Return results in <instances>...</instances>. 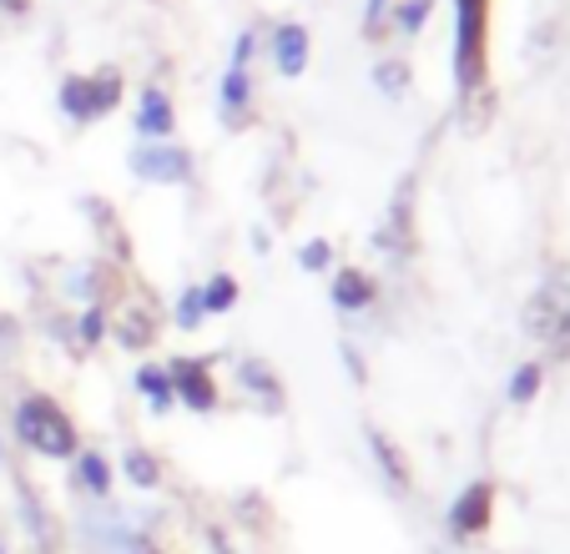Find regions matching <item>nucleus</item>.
<instances>
[{
	"mask_svg": "<svg viewBox=\"0 0 570 554\" xmlns=\"http://www.w3.org/2000/svg\"><path fill=\"white\" fill-rule=\"evenodd\" d=\"M111 479H117V474H111V458L101 454V448H81V454H76V489L87 494V499L107 504L111 499Z\"/></svg>",
	"mask_w": 570,
	"mask_h": 554,
	"instance_id": "15",
	"label": "nucleus"
},
{
	"mask_svg": "<svg viewBox=\"0 0 570 554\" xmlns=\"http://www.w3.org/2000/svg\"><path fill=\"white\" fill-rule=\"evenodd\" d=\"M410 202H414V181H404V187H399L394 212H389V227H379V247H389L394 257H410V247H414V212H410Z\"/></svg>",
	"mask_w": 570,
	"mask_h": 554,
	"instance_id": "14",
	"label": "nucleus"
},
{
	"mask_svg": "<svg viewBox=\"0 0 570 554\" xmlns=\"http://www.w3.org/2000/svg\"><path fill=\"white\" fill-rule=\"evenodd\" d=\"M11 428L21 438V448L41 458H76L81 454V434H76L71 414L56 404L51 394H26L21 404L11 408Z\"/></svg>",
	"mask_w": 570,
	"mask_h": 554,
	"instance_id": "2",
	"label": "nucleus"
},
{
	"mask_svg": "<svg viewBox=\"0 0 570 554\" xmlns=\"http://www.w3.org/2000/svg\"><path fill=\"white\" fill-rule=\"evenodd\" d=\"M328 298H334L338 313H364V308H374L379 283H374V273H364V267H338Z\"/></svg>",
	"mask_w": 570,
	"mask_h": 554,
	"instance_id": "13",
	"label": "nucleus"
},
{
	"mask_svg": "<svg viewBox=\"0 0 570 554\" xmlns=\"http://www.w3.org/2000/svg\"><path fill=\"white\" fill-rule=\"evenodd\" d=\"M338 353H344V363H348V378H354V384H368V363L358 358V348H354V343H344V348H338Z\"/></svg>",
	"mask_w": 570,
	"mask_h": 554,
	"instance_id": "30",
	"label": "nucleus"
},
{
	"mask_svg": "<svg viewBox=\"0 0 570 554\" xmlns=\"http://www.w3.org/2000/svg\"><path fill=\"white\" fill-rule=\"evenodd\" d=\"M157 338V323H151V313H127V318L117 323V343L121 348H147V343Z\"/></svg>",
	"mask_w": 570,
	"mask_h": 554,
	"instance_id": "25",
	"label": "nucleus"
},
{
	"mask_svg": "<svg viewBox=\"0 0 570 554\" xmlns=\"http://www.w3.org/2000/svg\"><path fill=\"white\" fill-rule=\"evenodd\" d=\"M308 51H313V36L303 21H278L273 26V71L283 81H298L308 71Z\"/></svg>",
	"mask_w": 570,
	"mask_h": 554,
	"instance_id": "8",
	"label": "nucleus"
},
{
	"mask_svg": "<svg viewBox=\"0 0 570 554\" xmlns=\"http://www.w3.org/2000/svg\"><path fill=\"white\" fill-rule=\"evenodd\" d=\"M131 177L137 181H157V187H183L193 177V151L177 141H137L127 157Z\"/></svg>",
	"mask_w": 570,
	"mask_h": 554,
	"instance_id": "4",
	"label": "nucleus"
},
{
	"mask_svg": "<svg viewBox=\"0 0 570 554\" xmlns=\"http://www.w3.org/2000/svg\"><path fill=\"white\" fill-rule=\"evenodd\" d=\"M61 298H76V303H107L111 298V267L87 257V263H71L61 277Z\"/></svg>",
	"mask_w": 570,
	"mask_h": 554,
	"instance_id": "12",
	"label": "nucleus"
},
{
	"mask_svg": "<svg viewBox=\"0 0 570 554\" xmlns=\"http://www.w3.org/2000/svg\"><path fill=\"white\" fill-rule=\"evenodd\" d=\"M131 384H137V394L147 398L151 414H157V418H161V414H173L177 398H173V378H167V368H161V363H141L137 374H131Z\"/></svg>",
	"mask_w": 570,
	"mask_h": 554,
	"instance_id": "17",
	"label": "nucleus"
},
{
	"mask_svg": "<svg viewBox=\"0 0 570 554\" xmlns=\"http://www.w3.org/2000/svg\"><path fill=\"white\" fill-rule=\"evenodd\" d=\"M167 378H173V398H183V408H193V414H213L223 404V388L213 378V358H173Z\"/></svg>",
	"mask_w": 570,
	"mask_h": 554,
	"instance_id": "5",
	"label": "nucleus"
},
{
	"mask_svg": "<svg viewBox=\"0 0 570 554\" xmlns=\"http://www.w3.org/2000/svg\"><path fill=\"white\" fill-rule=\"evenodd\" d=\"M430 16H434V0H399V6H394L399 36H420L424 26H430Z\"/></svg>",
	"mask_w": 570,
	"mask_h": 554,
	"instance_id": "26",
	"label": "nucleus"
},
{
	"mask_svg": "<svg viewBox=\"0 0 570 554\" xmlns=\"http://www.w3.org/2000/svg\"><path fill=\"white\" fill-rule=\"evenodd\" d=\"M389 11H394V0H368V6H364V36H368V41L384 31V16Z\"/></svg>",
	"mask_w": 570,
	"mask_h": 554,
	"instance_id": "29",
	"label": "nucleus"
},
{
	"mask_svg": "<svg viewBox=\"0 0 570 554\" xmlns=\"http://www.w3.org/2000/svg\"><path fill=\"white\" fill-rule=\"evenodd\" d=\"M151 554H161V550H151Z\"/></svg>",
	"mask_w": 570,
	"mask_h": 554,
	"instance_id": "34",
	"label": "nucleus"
},
{
	"mask_svg": "<svg viewBox=\"0 0 570 554\" xmlns=\"http://www.w3.org/2000/svg\"><path fill=\"white\" fill-rule=\"evenodd\" d=\"M56 107L71 127H91L97 121V101H91V76H66L61 91H56Z\"/></svg>",
	"mask_w": 570,
	"mask_h": 554,
	"instance_id": "16",
	"label": "nucleus"
},
{
	"mask_svg": "<svg viewBox=\"0 0 570 554\" xmlns=\"http://www.w3.org/2000/svg\"><path fill=\"white\" fill-rule=\"evenodd\" d=\"M410 81H414V71H410V61H399V56H389V61L374 66V86L384 91V97H394V101L410 91Z\"/></svg>",
	"mask_w": 570,
	"mask_h": 554,
	"instance_id": "24",
	"label": "nucleus"
},
{
	"mask_svg": "<svg viewBox=\"0 0 570 554\" xmlns=\"http://www.w3.org/2000/svg\"><path fill=\"white\" fill-rule=\"evenodd\" d=\"M444 524H450L454 540H474V534H484L490 524H495V484H490V479L464 484V489L454 494Z\"/></svg>",
	"mask_w": 570,
	"mask_h": 554,
	"instance_id": "6",
	"label": "nucleus"
},
{
	"mask_svg": "<svg viewBox=\"0 0 570 554\" xmlns=\"http://www.w3.org/2000/svg\"><path fill=\"white\" fill-rule=\"evenodd\" d=\"M121 474H127V484L137 494H151L161 484V458L151 454V448H127V454H121Z\"/></svg>",
	"mask_w": 570,
	"mask_h": 554,
	"instance_id": "18",
	"label": "nucleus"
},
{
	"mask_svg": "<svg viewBox=\"0 0 570 554\" xmlns=\"http://www.w3.org/2000/svg\"><path fill=\"white\" fill-rule=\"evenodd\" d=\"M540 388H546V363H520L515 378H510V388H505V398L515 408H530L540 398Z\"/></svg>",
	"mask_w": 570,
	"mask_h": 554,
	"instance_id": "21",
	"label": "nucleus"
},
{
	"mask_svg": "<svg viewBox=\"0 0 570 554\" xmlns=\"http://www.w3.org/2000/svg\"><path fill=\"white\" fill-rule=\"evenodd\" d=\"M16 510H21V520H26V530H31L36 544H51V514H46V504L36 499V489L26 479L16 484Z\"/></svg>",
	"mask_w": 570,
	"mask_h": 554,
	"instance_id": "19",
	"label": "nucleus"
},
{
	"mask_svg": "<svg viewBox=\"0 0 570 554\" xmlns=\"http://www.w3.org/2000/svg\"><path fill=\"white\" fill-rule=\"evenodd\" d=\"M121 91H127V81H121L117 66H101V71H91V101H97V121L111 117V111L121 107Z\"/></svg>",
	"mask_w": 570,
	"mask_h": 554,
	"instance_id": "20",
	"label": "nucleus"
},
{
	"mask_svg": "<svg viewBox=\"0 0 570 554\" xmlns=\"http://www.w3.org/2000/svg\"><path fill=\"white\" fill-rule=\"evenodd\" d=\"M177 131V107L161 86H141V101H137V137L141 141H173Z\"/></svg>",
	"mask_w": 570,
	"mask_h": 554,
	"instance_id": "11",
	"label": "nucleus"
},
{
	"mask_svg": "<svg viewBox=\"0 0 570 554\" xmlns=\"http://www.w3.org/2000/svg\"><path fill=\"white\" fill-rule=\"evenodd\" d=\"M0 554H11V550H6V540H0Z\"/></svg>",
	"mask_w": 570,
	"mask_h": 554,
	"instance_id": "33",
	"label": "nucleus"
},
{
	"mask_svg": "<svg viewBox=\"0 0 570 554\" xmlns=\"http://www.w3.org/2000/svg\"><path fill=\"white\" fill-rule=\"evenodd\" d=\"M217 111H223V127H233V131H243L253 121V71L248 66L227 61L223 86H217Z\"/></svg>",
	"mask_w": 570,
	"mask_h": 554,
	"instance_id": "9",
	"label": "nucleus"
},
{
	"mask_svg": "<svg viewBox=\"0 0 570 554\" xmlns=\"http://www.w3.org/2000/svg\"><path fill=\"white\" fill-rule=\"evenodd\" d=\"M237 298H243V288H237L233 273H213V277L203 283V308H207V313H233Z\"/></svg>",
	"mask_w": 570,
	"mask_h": 554,
	"instance_id": "23",
	"label": "nucleus"
},
{
	"mask_svg": "<svg viewBox=\"0 0 570 554\" xmlns=\"http://www.w3.org/2000/svg\"><path fill=\"white\" fill-rule=\"evenodd\" d=\"M364 438H368V454H374V469H379V479H384V489L394 494V499H404V494L414 489V469H410V458H404V448L374 424L364 428Z\"/></svg>",
	"mask_w": 570,
	"mask_h": 554,
	"instance_id": "7",
	"label": "nucleus"
},
{
	"mask_svg": "<svg viewBox=\"0 0 570 554\" xmlns=\"http://www.w3.org/2000/svg\"><path fill=\"white\" fill-rule=\"evenodd\" d=\"M298 267L303 273H328V267H334V243H328V237H308V243L298 247Z\"/></svg>",
	"mask_w": 570,
	"mask_h": 554,
	"instance_id": "27",
	"label": "nucleus"
},
{
	"mask_svg": "<svg viewBox=\"0 0 570 554\" xmlns=\"http://www.w3.org/2000/svg\"><path fill=\"white\" fill-rule=\"evenodd\" d=\"M237 388H243V394H248L253 404H258L263 414H273V418L283 414V404H288V394H283V384H278V374H273L268 358H243L237 363Z\"/></svg>",
	"mask_w": 570,
	"mask_h": 554,
	"instance_id": "10",
	"label": "nucleus"
},
{
	"mask_svg": "<svg viewBox=\"0 0 570 554\" xmlns=\"http://www.w3.org/2000/svg\"><path fill=\"white\" fill-rule=\"evenodd\" d=\"M0 11H6V16H26V11H31V0H0Z\"/></svg>",
	"mask_w": 570,
	"mask_h": 554,
	"instance_id": "31",
	"label": "nucleus"
},
{
	"mask_svg": "<svg viewBox=\"0 0 570 554\" xmlns=\"http://www.w3.org/2000/svg\"><path fill=\"white\" fill-rule=\"evenodd\" d=\"M520 323H525V338L540 343L550 358H570V263H556L540 277Z\"/></svg>",
	"mask_w": 570,
	"mask_h": 554,
	"instance_id": "1",
	"label": "nucleus"
},
{
	"mask_svg": "<svg viewBox=\"0 0 570 554\" xmlns=\"http://www.w3.org/2000/svg\"><path fill=\"white\" fill-rule=\"evenodd\" d=\"M0 469H6V438H0Z\"/></svg>",
	"mask_w": 570,
	"mask_h": 554,
	"instance_id": "32",
	"label": "nucleus"
},
{
	"mask_svg": "<svg viewBox=\"0 0 570 554\" xmlns=\"http://www.w3.org/2000/svg\"><path fill=\"white\" fill-rule=\"evenodd\" d=\"M203 318H207L203 288H183V298H177V328H183V333H197V328H203Z\"/></svg>",
	"mask_w": 570,
	"mask_h": 554,
	"instance_id": "28",
	"label": "nucleus"
},
{
	"mask_svg": "<svg viewBox=\"0 0 570 554\" xmlns=\"http://www.w3.org/2000/svg\"><path fill=\"white\" fill-rule=\"evenodd\" d=\"M490 0H454V91L474 97L490 76Z\"/></svg>",
	"mask_w": 570,
	"mask_h": 554,
	"instance_id": "3",
	"label": "nucleus"
},
{
	"mask_svg": "<svg viewBox=\"0 0 570 554\" xmlns=\"http://www.w3.org/2000/svg\"><path fill=\"white\" fill-rule=\"evenodd\" d=\"M111 338V318L101 303H91V308H81V318H76V348H101V343Z\"/></svg>",
	"mask_w": 570,
	"mask_h": 554,
	"instance_id": "22",
	"label": "nucleus"
}]
</instances>
